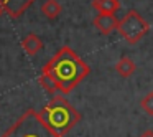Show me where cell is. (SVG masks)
<instances>
[{
	"label": "cell",
	"mask_w": 153,
	"mask_h": 137,
	"mask_svg": "<svg viewBox=\"0 0 153 137\" xmlns=\"http://www.w3.org/2000/svg\"><path fill=\"white\" fill-rule=\"evenodd\" d=\"M92 23L96 27V30H99L100 35L107 37V35H110L112 31L117 30V27H119V18L112 13H97Z\"/></svg>",
	"instance_id": "5"
},
{
	"label": "cell",
	"mask_w": 153,
	"mask_h": 137,
	"mask_svg": "<svg viewBox=\"0 0 153 137\" xmlns=\"http://www.w3.org/2000/svg\"><path fill=\"white\" fill-rule=\"evenodd\" d=\"M0 137H59L50 130L41 121L40 114L35 109L23 112L12 127H8Z\"/></svg>",
	"instance_id": "3"
},
{
	"label": "cell",
	"mask_w": 153,
	"mask_h": 137,
	"mask_svg": "<svg viewBox=\"0 0 153 137\" xmlns=\"http://www.w3.org/2000/svg\"><path fill=\"white\" fill-rule=\"evenodd\" d=\"M140 107H142L148 116H153V91L148 93L142 101H140Z\"/></svg>",
	"instance_id": "12"
},
{
	"label": "cell",
	"mask_w": 153,
	"mask_h": 137,
	"mask_svg": "<svg viewBox=\"0 0 153 137\" xmlns=\"http://www.w3.org/2000/svg\"><path fill=\"white\" fill-rule=\"evenodd\" d=\"M138 137H153V130H145V132H143L142 136H138Z\"/></svg>",
	"instance_id": "13"
},
{
	"label": "cell",
	"mask_w": 153,
	"mask_h": 137,
	"mask_svg": "<svg viewBox=\"0 0 153 137\" xmlns=\"http://www.w3.org/2000/svg\"><path fill=\"white\" fill-rule=\"evenodd\" d=\"M38 83H40V86L43 88L46 93H50V94H56L58 93V86H56V83H54V79L50 76L48 73H43L41 71V74H40V78H38Z\"/></svg>",
	"instance_id": "11"
},
{
	"label": "cell",
	"mask_w": 153,
	"mask_h": 137,
	"mask_svg": "<svg viewBox=\"0 0 153 137\" xmlns=\"http://www.w3.org/2000/svg\"><path fill=\"white\" fill-rule=\"evenodd\" d=\"M38 114L45 126L59 137H64L82 119L79 111L63 96H54Z\"/></svg>",
	"instance_id": "2"
},
{
	"label": "cell",
	"mask_w": 153,
	"mask_h": 137,
	"mask_svg": "<svg viewBox=\"0 0 153 137\" xmlns=\"http://www.w3.org/2000/svg\"><path fill=\"white\" fill-rule=\"evenodd\" d=\"M22 48H23V51L27 55L35 56V55H38L43 50V40H41L36 33H28L27 37L22 40Z\"/></svg>",
	"instance_id": "7"
},
{
	"label": "cell",
	"mask_w": 153,
	"mask_h": 137,
	"mask_svg": "<svg viewBox=\"0 0 153 137\" xmlns=\"http://www.w3.org/2000/svg\"><path fill=\"white\" fill-rule=\"evenodd\" d=\"M35 0H0V5L4 8V12H7L10 17L18 18Z\"/></svg>",
	"instance_id": "6"
},
{
	"label": "cell",
	"mask_w": 153,
	"mask_h": 137,
	"mask_svg": "<svg viewBox=\"0 0 153 137\" xmlns=\"http://www.w3.org/2000/svg\"><path fill=\"white\" fill-rule=\"evenodd\" d=\"M135 70H137L135 61L128 56H122L115 64V71L119 73V76H122V78H130L135 73Z\"/></svg>",
	"instance_id": "9"
},
{
	"label": "cell",
	"mask_w": 153,
	"mask_h": 137,
	"mask_svg": "<svg viewBox=\"0 0 153 137\" xmlns=\"http://www.w3.org/2000/svg\"><path fill=\"white\" fill-rule=\"evenodd\" d=\"M61 12H63V7H61V4L58 0H46V2L41 5V13L46 18H50V20L58 18L61 15Z\"/></svg>",
	"instance_id": "10"
},
{
	"label": "cell",
	"mask_w": 153,
	"mask_h": 137,
	"mask_svg": "<svg viewBox=\"0 0 153 137\" xmlns=\"http://www.w3.org/2000/svg\"><path fill=\"white\" fill-rule=\"evenodd\" d=\"M117 31L130 45H135L150 31V23L137 10H128L119 20Z\"/></svg>",
	"instance_id": "4"
},
{
	"label": "cell",
	"mask_w": 153,
	"mask_h": 137,
	"mask_svg": "<svg viewBox=\"0 0 153 137\" xmlns=\"http://www.w3.org/2000/svg\"><path fill=\"white\" fill-rule=\"evenodd\" d=\"M2 13H4V8H2V5H0V17H2Z\"/></svg>",
	"instance_id": "14"
},
{
	"label": "cell",
	"mask_w": 153,
	"mask_h": 137,
	"mask_svg": "<svg viewBox=\"0 0 153 137\" xmlns=\"http://www.w3.org/2000/svg\"><path fill=\"white\" fill-rule=\"evenodd\" d=\"M41 71L53 78L59 93L69 94L91 73V66L73 48L61 46Z\"/></svg>",
	"instance_id": "1"
},
{
	"label": "cell",
	"mask_w": 153,
	"mask_h": 137,
	"mask_svg": "<svg viewBox=\"0 0 153 137\" xmlns=\"http://www.w3.org/2000/svg\"><path fill=\"white\" fill-rule=\"evenodd\" d=\"M92 7L97 10V13L115 15L120 10V2L119 0H92Z\"/></svg>",
	"instance_id": "8"
}]
</instances>
